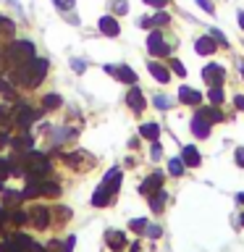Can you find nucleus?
<instances>
[{"label":"nucleus","mask_w":244,"mask_h":252,"mask_svg":"<svg viewBox=\"0 0 244 252\" xmlns=\"http://www.w3.org/2000/svg\"><path fill=\"white\" fill-rule=\"evenodd\" d=\"M8 58H11V63L24 66V63H29L34 58V47H31V42H16V45H11V50H8Z\"/></svg>","instance_id":"obj_1"},{"label":"nucleus","mask_w":244,"mask_h":252,"mask_svg":"<svg viewBox=\"0 0 244 252\" xmlns=\"http://www.w3.org/2000/svg\"><path fill=\"white\" fill-rule=\"evenodd\" d=\"M202 79L210 87H220V84H223V79H226V68L218 66V63H213V66H208V68L202 71Z\"/></svg>","instance_id":"obj_2"},{"label":"nucleus","mask_w":244,"mask_h":252,"mask_svg":"<svg viewBox=\"0 0 244 252\" xmlns=\"http://www.w3.org/2000/svg\"><path fill=\"white\" fill-rule=\"evenodd\" d=\"M160 184H163V173H152V176H150V179H145V181H142V194H147V197H152L155 192H157V189H160Z\"/></svg>","instance_id":"obj_3"},{"label":"nucleus","mask_w":244,"mask_h":252,"mask_svg":"<svg viewBox=\"0 0 244 252\" xmlns=\"http://www.w3.org/2000/svg\"><path fill=\"white\" fill-rule=\"evenodd\" d=\"M147 50L152 53V55H165V53H168V47H165V42H163V34H160V32H152V34H150Z\"/></svg>","instance_id":"obj_4"},{"label":"nucleus","mask_w":244,"mask_h":252,"mask_svg":"<svg viewBox=\"0 0 244 252\" xmlns=\"http://www.w3.org/2000/svg\"><path fill=\"white\" fill-rule=\"evenodd\" d=\"M110 197H113V189L102 181V184L97 187V192H94V197H92V205H97V208H100V205H108Z\"/></svg>","instance_id":"obj_5"},{"label":"nucleus","mask_w":244,"mask_h":252,"mask_svg":"<svg viewBox=\"0 0 244 252\" xmlns=\"http://www.w3.org/2000/svg\"><path fill=\"white\" fill-rule=\"evenodd\" d=\"M179 100L181 102H189V105H200L202 94L197 92V90H192V87H181V90H179Z\"/></svg>","instance_id":"obj_6"},{"label":"nucleus","mask_w":244,"mask_h":252,"mask_svg":"<svg viewBox=\"0 0 244 252\" xmlns=\"http://www.w3.org/2000/svg\"><path fill=\"white\" fill-rule=\"evenodd\" d=\"M192 131L197 134V137H208L210 134V121L205 116H194V121H192Z\"/></svg>","instance_id":"obj_7"},{"label":"nucleus","mask_w":244,"mask_h":252,"mask_svg":"<svg viewBox=\"0 0 244 252\" xmlns=\"http://www.w3.org/2000/svg\"><path fill=\"white\" fill-rule=\"evenodd\" d=\"M29 220H31V223H34L37 228H45L47 223H50V218H47V208H34V210H31L29 213Z\"/></svg>","instance_id":"obj_8"},{"label":"nucleus","mask_w":244,"mask_h":252,"mask_svg":"<svg viewBox=\"0 0 244 252\" xmlns=\"http://www.w3.org/2000/svg\"><path fill=\"white\" fill-rule=\"evenodd\" d=\"M105 242H108L110 250H123L126 236H123V231H108V234H105Z\"/></svg>","instance_id":"obj_9"},{"label":"nucleus","mask_w":244,"mask_h":252,"mask_svg":"<svg viewBox=\"0 0 244 252\" xmlns=\"http://www.w3.org/2000/svg\"><path fill=\"white\" fill-rule=\"evenodd\" d=\"M100 32H102V34H108V37L118 34V24H116L113 16H102V19H100Z\"/></svg>","instance_id":"obj_10"},{"label":"nucleus","mask_w":244,"mask_h":252,"mask_svg":"<svg viewBox=\"0 0 244 252\" xmlns=\"http://www.w3.org/2000/svg\"><path fill=\"white\" fill-rule=\"evenodd\" d=\"M181 160H184L189 168H197V165H200V153H197V147H184V153H181Z\"/></svg>","instance_id":"obj_11"},{"label":"nucleus","mask_w":244,"mask_h":252,"mask_svg":"<svg viewBox=\"0 0 244 252\" xmlns=\"http://www.w3.org/2000/svg\"><path fill=\"white\" fill-rule=\"evenodd\" d=\"M126 102H129L131 110H142L145 108V94H142L139 90H131L129 94H126Z\"/></svg>","instance_id":"obj_12"},{"label":"nucleus","mask_w":244,"mask_h":252,"mask_svg":"<svg viewBox=\"0 0 244 252\" xmlns=\"http://www.w3.org/2000/svg\"><path fill=\"white\" fill-rule=\"evenodd\" d=\"M108 71H110V74H116L118 79H123V82H129V84H134V82H137V74H134V71L129 68V66H121V68H113V66H108Z\"/></svg>","instance_id":"obj_13"},{"label":"nucleus","mask_w":244,"mask_h":252,"mask_svg":"<svg viewBox=\"0 0 244 252\" xmlns=\"http://www.w3.org/2000/svg\"><path fill=\"white\" fill-rule=\"evenodd\" d=\"M194 47H197V53H200V55H210V53H215V42H213V37H200Z\"/></svg>","instance_id":"obj_14"},{"label":"nucleus","mask_w":244,"mask_h":252,"mask_svg":"<svg viewBox=\"0 0 244 252\" xmlns=\"http://www.w3.org/2000/svg\"><path fill=\"white\" fill-rule=\"evenodd\" d=\"M150 74H152V76L157 79V82H163V84L171 79L168 68H165V66H160V63H150Z\"/></svg>","instance_id":"obj_15"},{"label":"nucleus","mask_w":244,"mask_h":252,"mask_svg":"<svg viewBox=\"0 0 244 252\" xmlns=\"http://www.w3.org/2000/svg\"><path fill=\"white\" fill-rule=\"evenodd\" d=\"M37 189H39V194H47V197L61 194V187L53 184V181H37Z\"/></svg>","instance_id":"obj_16"},{"label":"nucleus","mask_w":244,"mask_h":252,"mask_svg":"<svg viewBox=\"0 0 244 252\" xmlns=\"http://www.w3.org/2000/svg\"><path fill=\"white\" fill-rule=\"evenodd\" d=\"M139 134H142V137H147V139H157V134H160V129H157V124H145V126H142V129H139Z\"/></svg>","instance_id":"obj_17"},{"label":"nucleus","mask_w":244,"mask_h":252,"mask_svg":"<svg viewBox=\"0 0 244 252\" xmlns=\"http://www.w3.org/2000/svg\"><path fill=\"white\" fill-rule=\"evenodd\" d=\"M150 205H152V210L160 213V210H163V205H165V192H160V189H157V192L152 194V200H150Z\"/></svg>","instance_id":"obj_18"},{"label":"nucleus","mask_w":244,"mask_h":252,"mask_svg":"<svg viewBox=\"0 0 244 252\" xmlns=\"http://www.w3.org/2000/svg\"><path fill=\"white\" fill-rule=\"evenodd\" d=\"M42 105H45V108H61V97H58V94H45V97H42Z\"/></svg>","instance_id":"obj_19"},{"label":"nucleus","mask_w":244,"mask_h":252,"mask_svg":"<svg viewBox=\"0 0 244 252\" xmlns=\"http://www.w3.org/2000/svg\"><path fill=\"white\" fill-rule=\"evenodd\" d=\"M168 171L173 173V176H181V173H184V160H171L168 163Z\"/></svg>","instance_id":"obj_20"},{"label":"nucleus","mask_w":244,"mask_h":252,"mask_svg":"<svg viewBox=\"0 0 244 252\" xmlns=\"http://www.w3.org/2000/svg\"><path fill=\"white\" fill-rule=\"evenodd\" d=\"M11 173H13L11 163H8V160H0V187H3V179H5V176H11Z\"/></svg>","instance_id":"obj_21"},{"label":"nucleus","mask_w":244,"mask_h":252,"mask_svg":"<svg viewBox=\"0 0 244 252\" xmlns=\"http://www.w3.org/2000/svg\"><path fill=\"white\" fill-rule=\"evenodd\" d=\"M129 228H134V231H139V234H145V228H147V220H145V218H134L131 223H129Z\"/></svg>","instance_id":"obj_22"},{"label":"nucleus","mask_w":244,"mask_h":252,"mask_svg":"<svg viewBox=\"0 0 244 252\" xmlns=\"http://www.w3.org/2000/svg\"><path fill=\"white\" fill-rule=\"evenodd\" d=\"M53 3H55V5H58V8H61V11H71V8H74V5H76V0H53Z\"/></svg>","instance_id":"obj_23"},{"label":"nucleus","mask_w":244,"mask_h":252,"mask_svg":"<svg viewBox=\"0 0 244 252\" xmlns=\"http://www.w3.org/2000/svg\"><path fill=\"white\" fill-rule=\"evenodd\" d=\"M113 11H116V13H126V11H129L126 0H113Z\"/></svg>","instance_id":"obj_24"},{"label":"nucleus","mask_w":244,"mask_h":252,"mask_svg":"<svg viewBox=\"0 0 244 252\" xmlns=\"http://www.w3.org/2000/svg\"><path fill=\"white\" fill-rule=\"evenodd\" d=\"M210 100L213 102H223V92H220V87H213V90H210Z\"/></svg>","instance_id":"obj_25"},{"label":"nucleus","mask_w":244,"mask_h":252,"mask_svg":"<svg viewBox=\"0 0 244 252\" xmlns=\"http://www.w3.org/2000/svg\"><path fill=\"white\" fill-rule=\"evenodd\" d=\"M200 116H205V118H208V121H220V118H223L220 113H215V110H202Z\"/></svg>","instance_id":"obj_26"},{"label":"nucleus","mask_w":244,"mask_h":252,"mask_svg":"<svg viewBox=\"0 0 244 252\" xmlns=\"http://www.w3.org/2000/svg\"><path fill=\"white\" fill-rule=\"evenodd\" d=\"M197 5H200L202 11H208V13H213V11H215V5H213L210 0H197Z\"/></svg>","instance_id":"obj_27"},{"label":"nucleus","mask_w":244,"mask_h":252,"mask_svg":"<svg viewBox=\"0 0 244 252\" xmlns=\"http://www.w3.org/2000/svg\"><path fill=\"white\" fill-rule=\"evenodd\" d=\"M210 34H213V39H218V42H220V45H228V39H226L223 34H220V32H218L215 27H213V29H210Z\"/></svg>","instance_id":"obj_28"},{"label":"nucleus","mask_w":244,"mask_h":252,"mask_svg":"<svg viewBox=\"0 0 244 252\" xmlns=\"http://www.w3.org/2000/svg\"><path fill=\"white\" fill-rule=\"evenodd\" d=\"M155 105H157V108H168V105H171V100H168V97H163V94H157V97H155Z\"/></svg>","instance_id":"obj_29"},{"label":"nucleus","mask_w":244,"mask_h":252,"mask_svg":"<svg viewBox=\"0 0 244 252\" xmlns=\"http://www.w3.org/2000/svg\"><path fill=\"white\" fill-rule=\"evenodd\" d=\"M152 24H168V13H157L155 19H150Z\"/></svg>","instance_id":"obj_30"},{"label":"nucleus","mask_w":244,"mask_h":252,"mask_svg":"<svg viewBox=\"0 0 244 252\" xmlns=\"http://www.w3.org/2000/svg\"><path fill=\"white\" fill-rule=\"evenodd\" d=\"M71 66H74V71H79V74H82V71L87 68V63H84V61H71Z\"/></svg>","instance_id":"obj_31"},{"label":"nucleus","mask_w":244,"mask_h":252,"mask_svg":"<svg viewBox=\"0 0 244 252\" xmlns=\"http://www.w3.org/2000/svg\"><path fill=\"white\" fill-rule=\"evenodd\" d=\"M236 165H242V168H244V147L236 150Z\"/></svg>","instance_id":"obj_32"},{"label":"nucleus","mask_w":244,"mask_h":252,"mask_svg":"<svg viewBox=\"0 0 244 252\" xmlns=\"http://www.w3.org/2000/svg\"><path fill=\"white\" fill-rule=\"evenodd\" d=\"M171 66H173V71H176V74H181V76H184V74H186V68H184V66H181V63H179V61H173V63H171Z\"/></svg>","instance_id":"obj_33"},{"label":"nucleus","mask_w":244,"mask_h":252,"mask_svg":"<svg viewBox=\"0 0 244 252\" xmlns=\"http://www.w3.org/2000/svg\"><path fill=\"white\" fill-rule=\"evenodd\" d=\"M147 234L152 236V239H157V236H160V228H157V226H147Z\"/></svg>","instance_id":"obj_34"},{"label":"nucleus","mask_w":244,"mask_h":252,"mask_svg":"<svg viewBox=\"0 0 244 252\" xmlns=\"http://www.w3.org/2000/svg\"><path fill=\"white\" fill-rule=\"evenodd\" d=\"M160 153H163V150H160V145L155 142V145H152V153H150V155H152V160H157V158H160Z\"/></svg>","instance_id":"obj_35"},{"label":"nucleus","mask_w":244,"mask_h":252,"mask_svg":"<svg viewBox=\"0 0 244 252\" xmlns=\"http://www.w3.org/2000/svg\"><path fill=\"white\" fill-rule=\"evenodd\" d=\"M234 105L239 110H244V97H242V94H236V97H234Z\"/></svg>","instance_id":"obj_36"},{"label":"nucleus","mask_w":244,"mask_h":252,"mask_svg":"<svg viewBox=\"0 0 244 252\" xmlns=\"http://www.w3.org/2000/svg\"><path fill=\"white\" fill-rule=\"evenodd\" d=\"M145 3H150V5H155V8H163V5H165V0H145Z\"/></svg>","instance_id":"obj_37"},{"label":"nucleus","mask_w":244,"mask_h":252,"mask_svg":"<svg viewBox=\"0 0 244 252\" xmlns=\"http://www.w3.org/2000/svg\"><path fill=\"white\" fill-rule=\"evenodd\" d=\"M239 24H242V29H244V11L239 13Z\"/></svg>","instance_id":"obj_38"},{"label":"nucleus","mask_w":244,"mask_h":252,"mask_svg":"<svg viewBox=\"0 0 244 252\" xmlns=\"http://www.w3.org/2000/svg\"><path fill=\"white\" fill-rule=\"evenodd\" d=\"M3 216H5V213H3V208H0V223H3Z\"/></svg>","instance_id":"obj_39"},{"label":"nucleus","mask_w":244,"mask_h":252,"mask_svg":"<svg viewBox=\"0 0 244 252\" xmlns=\"http://www.w3.org/2000/svg\"><path fill=\"white\" fill-rule=\"evenodd\" d=\"M242 76H244V66H242Z\"/></svg>","instance_id":"obj_40"},{"label":"nucleus","mask_w":244,"mask_h":252,"mask_svg":"<svg viewBox=\"0 0 244 252\" xmlns=\"http://www.w3.org/2000/svg\"><path fill=\"white\" fill-rule=\"evenodd\" d=\"M242 223H244V218H242Z\"/></svg>","instance_id":"obj_41"}]
</instances>
